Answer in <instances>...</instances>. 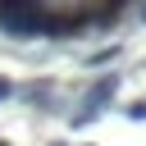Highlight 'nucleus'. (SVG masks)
<instances>
[{
    "label": "nucleus",
    "mask_w": 146,
    "mask_h": 146,
    "mask_svg": "<svg viewBox=\"0 0 146 146\" xmlns=\"http://www.w3.org/2000/svg\"><path fill=\"white\" fill-rule=\"evenodd\" d=\"M0 32L5 36H41L46 0H0Z\"/></svg>",
    "instance_id": "f257e3e1"
},
{
    "label": "nucleus",
    "mask_w": 146,
    "mask_h": 146,
    "mask_svg": "<svg viewBox=\"0 0 146 146\" xmlns=\"http://www.w3.org/2000/svg\"><path fill=\"white\" fill-rule=\"evenodd\" d=\"M114 91H119V73H100V78L91 82V91H87V100H82V114L73 119V128H87V123H96V119H100V110L114 100Z\"/></svg>",
    "instance_id": "f03ea898"
},
{
    "label": "nucleus",
    "mask_w": 146,
    "mask_h": 146,
    "mask_svg": "<svg viewBox=\"0 0 146 146\" xmlns=\"http://www.w3.org/2000/svg\"><path fill=\"white\" fill-rule=\"evenodd\" d=\"M123 114H128V119H132V123H146V100H132V105H128V110H123Z\"/></svg>",
    "instance_id": "7ed1b4c3"
},
{
    "label": "nucleus",
    "mask_w": 146,
    "mask_h": 146,
    "mask_svg": "<svg viewBox=\"0 0 146 146\" xmlns=\"http://www.w3.org/2000/svg\"><path fill=\"white\" fill-rule=\"evenodd\" d=\"M114 55H119V46H105V50H96V55H91V59H87V64H110V59H114Z\"/></svg>",
    "instance_id": "20e7f679"
},
{
    "label": "nucleus",
    "mask_w": 146,
    "mask_h": 146,
    "mask_svg": "<svg viewBox=\"0 0 146 146\" xmlns=\"http://www.w3.org/2000/svg\"><path fill=\"white\" fill-rule=\"evenodd\" d=\"M14 91H18V87H14V82H9V78H0V100H9V96H14Z\"/></svg>",
    "instance_id": "39448f33"
},
{
    "label": "nucleus",
    "mask_w": 146,
    "mask_h": 146,
    "mask_svg": "<svg viewBox=\"0 0 146 146\" xmlns=\"http://www.w3.org/2000/svg\"><path fill=\"white\" fill-rule=\"evenodd\" d=\"M141 23H146V9H141Z\"/></svg>",
    "instance_id": "423d86ee"
},
{
    "label": "nucleus",
    "mask_w": 146,
    "mask_h": 146,
    "mask_svg": "<svg viewBox=\"0 0 146 146\" xmlns=\"http://www.w3.org/2000/svg\"><path fill=\"white\" fill-rule=\"evenodd\" d=\"M0 146H9V141H0Z\"/></svg>",
    "instance_id": "0eeeda50"
}]
</instances>
